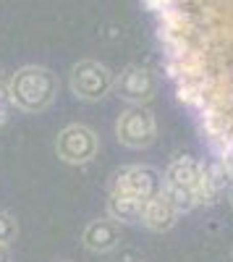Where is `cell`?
<instances>
[{"label":"cell","instance_id":"1","mask_svg":"<svg viewBox=\"0 0 233 262\" xmlns=\"http://www.w3.org/2000/svg\"><path fill=\"white\" fill-rule=\"evenodd\" d=\"M165 74L233 173V0H147Z\"/></svg>","mask_w":233,"mask_h":262},{"label":"cell","instance_id":"2","mask_svg":"<svg viewBox=\"0 0 233 262\" xmlns=\"http://www.w3.org/2000/svg\"><path fill=\"white\" fill-rule=\"evenodd\" d=\"M58 92V79L45 66H24L18 69L8 84H6V97L11 105H16L24 113H37L45 111L53 102Z\"/></svg>","mask_w":233,"mask_h":262},{"label":"cell","instance_id":"3","mask_svg":"<svg viewBox=\"0 0 233 262\" xmlns=\"http://www.w3.org/2000/svg\"><path fill=\"white\" fill-rule=\"evenodd\" d=\"M202 170H204V163H199L197 158H189V155H181L168 165L165 176H162V191L178 207V212H189L197 207L194 186L202 176Z\"/></svg>","mask_w":233,"mask_h":262},{"label":"cell","instance_id":"4","mask_svg":"<svg viewBox=\"0 0 233 262\" xmlns=\"http://www.w3.org/2000/svg\"><path fill=\"white\" fill-rule=\"evenodd\" d=\"M115 137L123 147H131V149L152 144L157 137V121L152 111H147L142 105H131L129 111H123L115 123Z\"/></svg>","mask_w":233,"mask_h":262},{"label":"cell","instance_id":"5","mask_svg":"<svg viewBox=\"0 0 233 262\" xmlns=\"http://www.w3.org/2000/svg\"><path fill=\"white\" fill-rule=\"evenodd\" d=\"M113 84L115 76L97 60H81L71 69V92L79 100H87V102L102 100L113 90Z\"/></svg>","mask_w":233,"mask_h":262},{"label":"cell","instance_id":"6","mask_svg":"<svg viewBox=\"0 0 233 262\" xmlns=\"http://www.w3.org/2000/svg\"><path fill=\"white\" fill-rule=\"evenodd\" d=\"M55 152H58V158L63 163H68V165H84V163H89L97 155V134H95L89 126L74 123V126L63 128L60 134H58Z\"/></svg>","mask_w":233,"mask_h":262},{"label":"cell","instance_id":"7","mask_svg":"<svg viewBox=\"0 0 233 262\" xmlns=\"http://www.w3.org/2000/svg\"><path fill=\"white\" fill-rule=\"evenodd\" d=\"M160 189H162V179H160V173L155 168H150V165L123 168L115 176V184H113V191L129 194V196L142 200V202H147L150 196H155Z\"/></svg>","mask_w":233,"mask_h":262},{"label":"cell","instance_id":"8","mask_svg":"<svg viewBox=\"0 0 233 262\" xmlns=\"http://www.w3.org/2000/svg\"><path fill=\"white\" fill-rule=\"evenodd\" d=\"M113 90L118 92V97H123L126 102L131 105H142L147 100H152L155 90H157V79L150 69L144 66H129L115 76Z\"/></svg>","mask_w":233,"mask_h":262},{"label":"cell","instance_id":"9","mask_svg":"<svg viewBox=\"0 0 233 262\" xmlns=\"http://www.w3.org/2000/svg\"><path fill=\"white\" fill-rule=\"evenodd\" d=\"M178 207L168 200V194L160 189L155 196L144 202V210H142V226H147L150 231H168L173 228L176 221H178Z\"/></svg>","mask_w":233,"mask_h":262},{"label":"cell","instance_id":"10","mask_svg":"<svg viewBox=\"0 0 233 262\" xmlns=\"http://www.w3.org/2000/svg\"><path fill=\"white\" fill-rule=\"evenodd\" d=\"M228 176H230V173H228L220 163L204 165L202 176H199V181H197V186H194V200H197V205H213V202H218V196H220L223 189H225V179H228Z\"/></svg>","mask_w":233,"mask_h":262},{"label":"cell","instance_id":"11","mask_svg":"<svg viewBox=\"0 0 233 262\" xmlns=\"http://www.w3.org/2000/svg\"><path fill=\"white\" fill-rule=\"evenodd\" d=\"M121 242V231L115 221H92L84 231V247L92 252H110Z\"/></svg>","mask_w":233,"mask_h":262},{"label":"cell","instance_id":"12","mask_svg":"<svg viewBox=\"0 0 233 262\" xmlns=\"http://www.w3.org/2000/svg\"><path fill=\"white\" fill-rule=\"evenodd\" d=\"M142 210H144V202L134 200L129 194L113 191L108 200V215L115 223H142Z\"/></svg>","mask_w":233,"mask_h":262},{"label":"cell","instance_id":"13","mask_svg":"<svg viewBox=\"0 0 233 262\" xmlns=\"http://www.w3.org/2000/svg\"><path fill=\"white\" fill-rule=\"evenodd\" d=\"M16 236H18V223H16V217L0 210V247L13 244Z\"/></svg>","mask_w":233,"mask_h":262},{"label":"cell","instance_id":"14","mask_svg":"<svg viewBox=\"0 0 233 262\" xmlns=\"http://www.w3.org/2000/svg\"><path fill=\"white\" fill-rule=\"evenodd\" d=\"M6 118H8V111H6V102H3V97H0V126L6 123Z\"/></svg>","mask_w":233,"mask_h":262},{"label":"cell","instance_id":"15","mask_svg":"<svg viewBox=\"0 0 233 262\" xmlns=\"http://www.w3.org/2000/svg\"><path fill=\"white\" fill-rule=\"evenodd\" d=\"M0 262H11V252H8V247H0Z\"/></svg>","mask_w":233,"mask_h":262},{"label":"cell","instance_id":"16","mask_svg":"<svg viewBox=\"0 0 233 262\" xmlns=\"http://www.w3.org/2000/svg\"><path fill=\"white\" fill-rule=\"evenodd\" d=\"M228 196H230V205H233V184H230V191H228Z\"/></svg>","mask_w":233,"mask_h":262}]
</instances>
